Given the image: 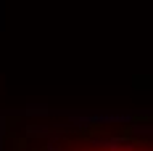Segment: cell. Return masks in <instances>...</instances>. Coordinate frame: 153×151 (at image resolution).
<instances>
[{
  "label": "cell",
  "instance_id": "obj_1",
  "mask_svg": "<svg viewBox=\"0 0 153 151\" xmlns=\"http://www.w3.org/2000/svg\"><path fill=\"white\" fill-rule=\"evenodd\" d=\"M74 151H143V146H132V143H122V140H95V143H82Z\"/></svg>",
  "mask_w": 153,
  "mask_h": 151
}]
</instances>
